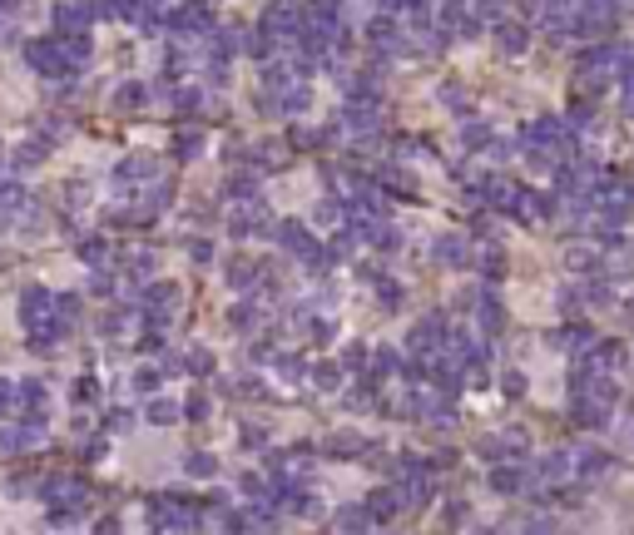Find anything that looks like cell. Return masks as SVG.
<instances>
[{
	"mask_svg": "<svg viewBox=\"0 0 634 535\" xmlns=\"http://www.w3.org/2000/svg\"><path fill=\"white\" fill-rule=\"evenodd\" d=\"M283 243H288L293 253H317V248H313V238H308V233H303L298 223H283Z\"/></svg>",
	"mask_w": 634,
	"mask_h": 535,
	"instance_id": "1",
	"label": "cell"
},
{
	"mask_svg": "<svg viewBox=\"0 0 634 535\" xmlns=\"http://www.w3.org/2000/svg\"><path fill=\"white\" fill-rule=\"evenodd\" d=\"M436 253H441V258H451V263H461V258H466L461 238H441V243H436Z\"/></svg>",
	"mask_w": 634,
	"mask_h": 535,
	"instance_id": "2",
	"label": "cell"
}]
</instances>
